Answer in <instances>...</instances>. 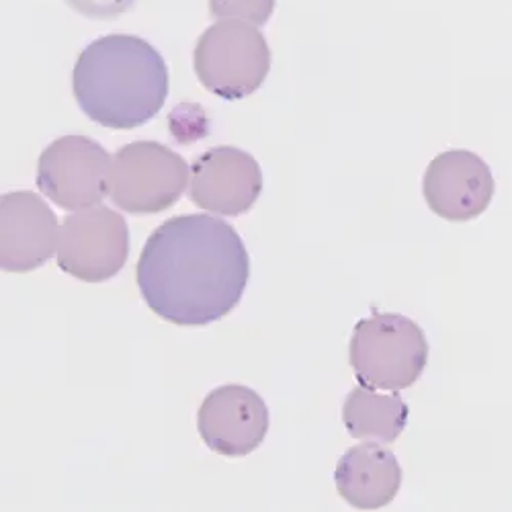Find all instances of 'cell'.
Masks as SVG:
<instances>
[{
	"label": "cell",
	"instance_id": "cell-1",
	"mask_svg": "<svg viewBox=\"0 0 512 512\" xmlns=\"http://www.w3.org/2000/svg\"><path fill=\"white\" fill-rule=\"evenodd\" d=\"M250 256L238 232L220 218L195 213L160 224L136 267L146 306L181 328H203L226 318L242 300Z\"/></svg>",
	"mask_w": 512,
	"mask_h": 512
},
{
	"label": "cell",
	"instance_id": "cell-2",
	"mask_svg": "<svg viewBox=\"0 0 512 512\" xmlns=\"http://www.w3.org/2000/svg\"><path fill=\"white\" fill-rule=\"evenodd\" d=\"M72 91L91 121L109 130H136L164 107L168 66L142 37L105 35L78 56Z\"/></svg>",
	"mask_w": 512,
	"mask_h": 512
},
{
	"label": "cell",
	"instance_id": "cell-3",
	"mask_svg": "<svg viewBox=\"0 0 512 512\" xmlns=\"http://www.w3.org/2000/svg\"><path fill=\"white\" fill-rule=\"evenodd\" d=\"M349 361L359 386L383 392L412 388L429 363L424 330L402 314H373L355 324Z\"/></svg>",
	"mask_w": 512,
	"mask_h": 512
},
{
	"label": "cell",
	"instance_id": "cell-4",
	"mask_svg": "<svg viewBox=\"0 0 512 512\" xmlns=\"http://www.w3.org/2000/svg\"><path fill=\"white\" fill-rule=\"evenodd\" d=\"M193 66L209 93L226 101H240L263 87L271 70V50L256 25L242 19H222L199 37Z\"/></svg>",
	"mask_w": 512,
	"mask_h": 512
},
{
	"label": "cell",
	"instance_id": "cell-5",
	"mask_svg": "<svg viewBox=\"0 0 512 512\" xmlns=\"http://www.w3.org/2000/svg\"><path fill=\"white\" fill-rule=\"evenodd\" d=\"M191 168L185 158L158 142H132L113 154L109 199L125 213L152 216L179 203Z\"/></svg>",
	"mask_w": 512,
	"mask_h": 512
},
{
	"label": "cell",
	"instance_id": "cell-6",
	"mask_svg": "<svg viewBox=\"0 0 512 512\" xmlns=\"http://www.w3.org/2000/svg\"><path fill=\"white\" fill-rule=\"evenodd\" d=\"M130 256V230L121 213L105 205L72 211L64 218L58 267L84 283L113 279Z\"/></svg>",
	"mask_w": 512,
	"mask_h": 512
},
{
	"label": "cell",
	"instance_id": "cell-7",
	"mask_svg": "<svg viewBox=\"0 0 512 512\" xmlns=\"http://www.w3.org/2000/svg\"><path fill=\"white\" fill-rule=\"evenodd\" d=\"M113 156L87 136H64L37 160V187L66 211L99 205L111 187Z\"/></svg>",
	"mask_w": 512,
	"mask_h": 512
},
{
	"label": "cell",
	"instance_id": "cell-8",
	"mask_svg": "<svg viewBox=\"0 0 512 512\" xmlns=\"http://www.w3.org/2000/svg\"><path fill=\"white\" fill-rule=\"evenodd\" d=\"M263 193V170L254 156L234 146H218L191 164V201L218 216L238 218L254 207Z\"/></svg>",
	"mask_w": 512,
	"mask_h": 512
},
{
	"label": "cell",
	"instance_id": "cell-9",
	"mask_svg": "<svg viewBox=\"0 0 512 512\" xmlns=\"http://www.w3.org/2000/svg\"><path fill=\"white\" fill-rule=\"evenodd\" d=\"M201 441L218 455L246 457L263 445L269 433V408L246 386H222L207 394L197 412Z\"/></svg>",
	"mask_w": 512,
	"mask_h": 512
},
{
	"label": "cell",
	"instance_id": "cell-10",
	"mask_svg": "<svg viewBox=\"0 0 512 512\" xmlns=\"http://www.w3.org/2000/svg\"><path fill=\"white\" fill-rule=\"evenodd\" d=\"M490 166L474 152L449 150L439 154L422 179L426 205L449 222L480 218L494 197Z\"/></svg>",
	"mask_w": 512,
	"mask_h": 512
},
{
	"label": "cell",
	"instance_id": "cell-11",
	"mask_svg": "<svg viewBox=\"0 0 512 512\" xmlns=\"http://www.w3.org/2000/svg\"><path fill=\"white\" fill-rule=\"evenodd\" d=\"M60 228L50 205L31 191L0 199V267L29 273L50 263L60 244Z\"/></svg>",
	"mask_w": 512,
	"mask_h": 512
},
{
	"label": "cell",
	"instance_id": "cell-12",
	"mask_svg": "<svg viewBox=\"0 0 512 512\" xmlns=\"http://www.w3.org/2000/svg\"><path fill=\"white\" fill-rule=\"evenodd\" d=\"M402 467L398 457L379 443L351 447L338 459L334 469L336 490L357 510L388 506L402 488Z\"/></svg>",
	"mask_w": 512,
	"mask_h": 512
},
{
	"label": "cell",
	"instance_id": "cell-13",
	"mask_svg": "<svg viewBox=\"0 0 512 512\" xmlns=\"http://www.w3.org/2000/svg\"><path fill=\"white\" fill-rule=\"evenodd\" d=\"M408 406L398 394H375L355 388L343 406L345 429L353 439L367 443H394L408 424Z\"/></svg>",
	"mask_w": 512,
	"mask_h": 512
},
{
	"label": "cell",
	"instance_id": "cell-14",
	"mask_svg": "<svg viewBox=\"0 0 512 512\" xmlns=\"http://www.w3.org/2000/svg\"><path fill=\"white\" fill-rule=\"evenodd\" d=\"M275 11V0H209V15L222 19H242L256 27L265 25Z\"/></svg>",
	"mask_w": 512,
	"mask_h": 512
},
{
	"label": "cell",
	"instance_id": "cell-15",
	"mask_svg": "<svg viewBox=\"0 0 512 512\" xmlns=\"http://www.w3.org/2000/svg\"><path fill=\"white\" fill-rule=\"evenodd\" d=\"M66 5L89 19H115L130 11L136 0H66Z\"/></svg>",
	"mask_w": 512,
	"mask_h": 512
}]
</instances>
